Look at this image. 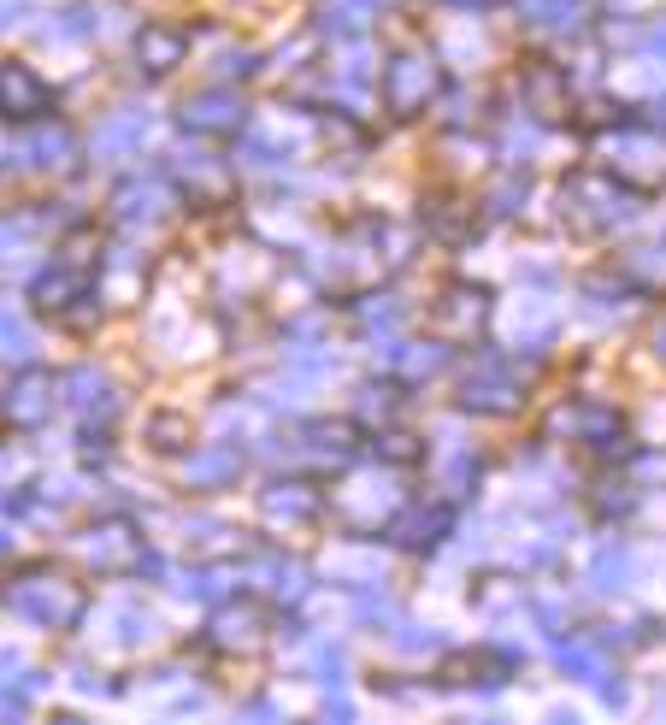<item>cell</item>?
Masks as SVG:
<instances>
[{
  "label": "cell",
  "instance_id": "cell-11",
  "mask_svg": "<svg viewBox=\"0 0 666 725\" xmlns=\"http://www.w3.org/2000/svg\"><path fill=\"white\" fill-rule=\"evenodd\" d=\"M159 201H166V195H159V183H142V190L124 195V219H154Z\"/></svg>",
  "mask_w": 666,
  "mask_h": 725
},
{
  "label": "cell",
  "instance_id": "cell-13",
  "mask_svg": "<svg viewBox=\"0 0 666 725\" xmlns=\"http://www.w3.org/2000/svg\"><path fill=\"white\" fill-rule=\"evenodd\" d=\"M366 7H372V0H337V7H325V24H337V31H360V24H366Z\"/></svg>",
  "mask_w": 666,
  "mask_h": 725
},
{
  "label": "cell",
  "instance_id": "cell-8",
  "mask_svg": "<svg viewBox=\"0 0 666 725\" xmlns=\"http://www.w3.org/2000/svg\"><path fill=\"white\" fill-rule=\"evenodd\" d=\"M508 396H513V384L496 366H484V378L467 384V401H477V408H508Z\"/></svg>",
  "mask_w": 666,
  "mask_h": 725
},
{
  "label": "cell",
  "instance_id": "cell-2",
  "mask_svg": "<svg viewBox=\"0 0 666 725\" xmlns=\"http://www.w3.org/2000/svg\"><path fill=\"white\" fill-rule=\"evenodd\" d=\"M41 100H48V89L31 77L24 65H0V107L7 112H41Z\"/></svg>",
  "mask_w": 666,
  "mask_h": 725
},
{
  "label": "cell",
  "instance_id": "cell-1",
  "mask_svg": "<svg viewBox=\"0 0 666 725\" xmlns=\"http://www.w3.org/2000/svg\"><path fill=\"white\" fill-rule=\"evenodd\" d=\"M12 607H19V614H31V619H65L71 614V596H65V584L24 578V584L12 590Z\"/></svg>",
  "mask_w": 666,
  "mask_h": 725
},
{
  "label": "cell",
  "instance_id": "cell-17",
  "mask_svg": "<svg viewBox=\"0 0 666 725\" xmlns=\"http://www.w3.org/2000/svg\"><path fill=\"white\" fill-rule=\"evenodd\" d=\"M655 53H666V24H661V31H655Z\"/></svg>",
  "mask_w": 666,
  "mask_h": 725
},
{
  "label": "cell",
  "instance_id": "cell-3",
  "mask_svg": "<svg viewBox=\"0 0 666 725\" xmlns=\"http://www.w3.org/2000/svg\"><path fill=\"white\" fill-rule=\"evenodd\" d=\"M425 95H431V65L425 60H396V71H389V100H396V107H419Z\"/></svg>",
  "mask_w": 666,
  "mask_h": 725
},
{
  "label": "cell",
  "instance_id": "cell-12",
  "mask_svg": "<svg viewBox=\"0 0 666 725\" xmlns=\"http://www.w3.org/2000/svg\"><path fill=\"white\" fill-rule=\"evenodd\" d=\"M307 496H295V490H271V496H266V513L271 519H307Z\"/></svg>",
  "mask_w": 666,
  "mask_h": 725
},
{
  "label": "cell",
  "instance_id": "cell-16",
  "mask_svg": "<svg viewBox=\"0 0 666 725\" xmlns=\"http://www.w3.org/2000/svg\"><path fill=\"white\" fill-rule=\"evenodd\" d=\"M41 408H48V384H24L19 401H12V413H24V419H36Z\"/></svg>",
  "mask_w": 666,
  "mask_h": 725
},
{
  "label": "cell",
  "instance_id": "cell-10",
  "mask_svg": "<svg viewBox=\"0 0 666 725\" xmlns=\"http://www.w3.org/2000/svg\"><path fill=\"white\" fill-rule=\"evenodd\" d=\"M626 578H631V555L626 548H619V555L607 548V555L596 560V590H626Z\"/></svg>",
  "mask_w": 666,
  "mask_h": 725
},
{
  "label": "cell",
  "instance_id": "cell-14",
  "mask_svg": "<svg viewBox=\"0 0 666 725\" xmlns=\"http://www.w3.org/2000/svg\"><path fill=\"white\" fill-rule=\"evenodd\" d=\"M560 666H572L578 678H602V655H596V649H584V643L560 649Z\"/></svg>",
  "mask_w": 666,
  "mask_h": 725
},
{
  "label": "cell",
  "instance_id": "cell-6",
  "mask_svg": "<svg viewBox=\"0 0 666 725\" xmlns=\"http://www.w3.org/2000/svg\"><path fill=\"white\" fill-rule=\"evenodd\" d=\"M237 467H242L237 448H207V455L190 460V478H195V484H219V478H230Z\"/></svg>",
  "mask_w": 666,
  "mask_h": 725
},
{
  "label": "cell",
  "instance_id": "cell-15",
  "mask_svg": "<svg viewBox=\"0 0 666 725\" xmlns=\"http://www.w3.org/2000/svg\"><path fill=\"white\" fill-rule=\"evenodd\" d=\"M0 342H7V354H31V330L19 313H0Z\"/></svg>",
  "mask_w": 666,
  "mask_h": 725
},
{
  "label": "cell",
  "instance_id": "cell-5",
  "mask_svg": "<svg viewBox=\"0 0 666 725\" xmlns=\"http://www.w3.org/2000/svg\"><path fill=\"white\" fill-rule=\"evenodd\" d=\"M142 130H148V119H142V112H124V119L100 124L95 148H100V154H124V148H136V142H142Z\"/></svg>",
  "mask_w": 666,
  "mask_h": 725
},
{
  "label": "cell",
  "instance_id": "cell-4",
  "mask_svg": "<svg viewBox=\"0 0 666 725\" xmlns=\"http://www.w3.org/2000/svg\"><path fill=\"white\" fill-rule=\"evenodd\" d=\"M183 119H190L195 130H237L242 107H237L230 95H195L190 107H183Z\"/></svg>",
  "mask_w": 666,
  "mask_h": 725
},
{
  "label": "cell",
  "instance_id": "cell-7",
  "mask_svg": "<svg viewBox=\"0 0 666 725\" xmlns=\"http://www.w3.org/2000/svg\"><path fill=\"white\" fill-rule=\"evenodd\" d=\"M71 389H77V408H83V413H100V419H107L112 408H119V401H112V384L95 378V372H77V378H71Z\"/></svg>",
  "mask_w": 666,
  "mask_h": 725
},
{
  "label": "cell",
  "instance_id": "cell-9",
  "mask_svg": "<svg viewBox=\"0 0 666 725\" xmlns=\"http://www.w3.org/2000/svg\"><path fill=\"white\" fill-rule=\"evenodd\" d=\"M531 7V19L548 24V31H567V24L578 19V0H525Z\"/></svg>",
  "mask_w": 666,
  "mask_h": 725
}]
</instances>
